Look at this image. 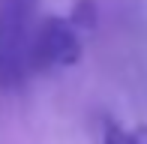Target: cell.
Here are the masks:
<instances>
[{
    "instance_id": "1",
    "label": "cell",
    "mask_w": 147,
    "mask_h": 144,
    "mask_svg": "<svg viewBox=\"0 0 147 144\" xmlns=\"http://www.w3.org/2000/svg\"><path fill=\"white\" fill-rule=\"evenodd\" d=\"M39 0H0V87L27 81V48Z\"/></svg>"
},
{
    "instance_id": "2",
    "label": "cell",
    "mask_w": 147,
    "mask_h": 144,
    "mask_svg": "<svg viewBox=\"0 0 147 144\" xmlns=\"http://www.w3.org/2000/svg\"><path fill=\"white\" fill-rule=\"evenodd\" d=\"M81 30L75 27L72 18L48 15L39 24H33L30 48H27V66L33 72L48 69H66L81 60Z\"/></svg>"
},
{
    "instance_id": "3",
    "label": "cell",
    "mask_w": 147,
    "mask_h": 144,
    "mask_svg": "<svg viewBox=\"0 0 147 144\" xmlns=\"http://www.w3.org/2000/svg\"><path fill=\"white\" fill-rule=\"evenodd\" d=\"M99 144H147V126H123L114 117H102L99 120Z\"/></svg>"
}]
</instances>
